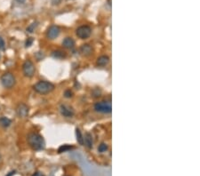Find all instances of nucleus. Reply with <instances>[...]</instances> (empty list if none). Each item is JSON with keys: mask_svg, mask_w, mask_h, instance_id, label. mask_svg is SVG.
Listing matches in <instances>:
<instances>
[{"mask_svg": "<svg viewBox=\"0 0 200 176\" xmlns=\"http://www.w3.org/2000/svg\"><path fill=\"white\" fill-rule=\"evenodd\" d=\"M27 141L29 145L34 150H41L45 149V140L42 135L37 133H30L27 136Z\"/></svg>", "mask_w": 200, "mask_h": 176, "instance_id": "nucleus-1", "label": "nucleus"}, {"mask_svg": "<svg viewBox=\"0 0 200 176\" xmlns=\"http://www.w3.org/2000/svg\"><path fill=\"white\" fill-rule=\"evenodd\" d=\"M55 86L53 84L47 81H39L36 84H35V85L33 86V89L35 90L37 94H47L51 92H53L54 90Z\"/></svg>", "mask_w": 200, "mask_h": 176, "instance_id": "nucleus-2", "label": "nucleus"}, {"mask_svg": "<svg viewBox=\"0 0 200 176\" xmlns=\"http://www.w3.org/2000/svg\"><path fill=\"white\" fill-rule=\"evenodd\" d=\"M1 84L5 88H12V86L15 85V78L12 75V73H5L4 75H2L1 78Z\"/></svg>", "mask_w": 200, "mask_h": 176, "instance_id": "nucleus-3", "label": "nucleus"}, {"mask_svg": "<svg viewBox=\"0 0 200 176\" xmlns=\"http://www.w3.org/2000/svg\"><path fill=\"white\" fill-rule=\"evenodd\" d=\"M22 71H23V74L25 77L32 78L35 75L36 72V68L34 63L31 60H27L23 63V65H22Z\"/></svg>", "mask_w": 200, "mask_h": 176, "instance_id": "nucleus-4", "label": "nucleus"}, {"mask_svg": "<svg viewBox=\"0 0 200 176\" xmlns=\"http://www.w3.org/2000/svg\"><path fill=\"white\" fill-rule=\"evenodd\" d=\"M94 109L100 113H110L112 110L111 104L109 102H100L94 104Z\"/></svg>", "mask_w": 200, "mask_h": 176, "instance_id": "nucleus-5", "label": "nucleus"}, {"mask_svg": "<svg viewBox=\"0 0 200 176\" xmlns=\"http://www.w3.org/2000/svg\"><path fill=\"white\" fill-rule=\"evenodd\" d=\"M91 33H92V29L86 25H83V26L78 27L76 30V35L81 39L88 38L91 36Z\"/></svg>", "mask_w": 200, "mask_h": 176, "instance_id": "nucleus-6", "label": "nucleus"}, {"mask_svg": "<svg viewBox=\"0 0 200 176\" xmlns=\"http://www.w3.org/2000/svg\"><path fill=\"white\" fill-rule=\"evenodd\" d=\"M60 33V29L59 27L56 25H52L47 29V36L49 39H54L59 36Z\"/></svg>", "mask_w": 200, "mask_h": 176, "instance_id": "nucleus-7", "label": "nucleus"}, {"mask_svg": "<svg viewBox=\"0 0 200 176\" xmlns=\"http://www.w3.org/2000/svg\"><path fill=\"white\" fill-rule=\"evenodd\" d=\"M16 113L19 117H27L29 115V107L24 103H20L16 108Z\"/></svg>", "mask_w": 200, "mask_h": 176, "instance_id": "nucleus-8", "label": "nucleus"}, {"mask_svg": "<svg viewBox=\"0 0 200 176\" xmlns=\"http://www.w3.org/2000/svg\"><path fill=\"white\" fill-rule=\"evenodd\" d=\"M60 114L65 117H72L74 116V110L73 109L68 105H60Z\"/></svg>", "mask_w": 200, "mask_h": 176, "instance_id": "nucleus-9", "label": "nucleus"}, {"mask_svg": "<svg viewBox=\"0 0 200 176\" xmlns=\"http://www.w3.org/2000/svg\"><path fill=\"white\" fill-rule=\"evenodd\" d=\"M81 54L84 55V56H89L90 54H92L93 53V48L90 45L88 44H84V45H82L80 49H79Z\"/></svg>", "mask_w": 200, "mask_h": 176, "instance_id": "nucleus-10", "label": "nucleus"}, {"mask_svg": "<svg viewBox=\"0 0 200 176\" xmlns=\"http://www.w3.org/2000/svg\"><path fill=\"white\" fill-rule=\"evenodd\" d=\"M93 136L91 133H86L84 134V144L88 148V149H92L93 148Z\"/></svg>", "mask_w": 200, "mask_h": 176, "instance_id": "nucleus-11", "label": "nucleus"}, {"mask_svg": "<svg viewBox=\"0 0 200 176\" xmlns=\"http://www.w3.org/2000/svg\"><path fill=\"white\" fill-rule=\"evenodd\" d=\"M62 46L67 49H72L75 47V41L72 37H66L62 41Z\"/></svg>", "mask_w": 200, "mask_h": 176, "instance_id": "nucleus-12", "label": "nucleus"}, {"mask_svg": "<svg viewBox=\"0 0 200 176\" xmlns=\"http://www.w3.org/2000/svg\"><path fill=\"white\" fill-rule=\"evenodd\" d=\"M109 56H107V55H102V56H101V57H99V58L97 59V62H96V64H97V66L104 67V66H106L107 64L109 63Z\"/></svg>", "mask_w": 200, "mask_h": 176, "instance_id": "nucleus-13", "label": "nucleus"}, {"mask_svg": "<svg viewBox=\"0 0 200 176\" xmlns=\"http://www.w3.org/2000/svg\"><path fill=\"white\" fill-rule=\"evenodd\" d=\"M12 124V120L6 117H0V126L2 127H9Z\"/></svg>", "mask_w": 200, "mask_h": 176, "instance_id": "nucleus-14", "label": "nucleus"}, {"mask_svg": "<svg viewBox=\"0 0 200 176\" xmlns=\"http://www.w3.org/2000/svg\"><path fill=\"white\" fill-rule=\"evenodd\" d=\"M76 135H77V141L80 144V145H84V137H83L82 133L80 132L79 129H76Z\"/></svg>", "mask_w": 200, "mask_h": 176, "instance_id": "nucleus-15", "label": "nucleus"}, {"mask_svg": "<svg viewBox=\"0 0 200 176\" xmlns=\"http://www.w3.org/2000/svg\"><path fill=\"white\" fill-rule=\"evenodd\" d=\"M52 55H53V57L56 59H62L66 56L64 52H61V51H54Z\"/></svg>", "mask_w": 200, "mask_h": 176, "instance_id": "nucleus-16", "label": "nucleus"}, {"mask_svg": "<svg viewBox=\"0 0 200 176\" xmlns=\"http://www.w3.org/2000/svg\"><path fill=\"white\" fill-rule=\"evenodd\" d=\"M72 149H73L72 146H70V145H62V146H60L59 149H58V153L66 152V151L71 150Z\"/></svg>", "mask_w": 200, "mask_h": 176, "instance_id": "nucleus-17", "label": "nucleus"}, {"mask_svg": "<svg viewBox=\"0 0 200 176\" xmlns=\"http://www.w3.org/2000/svg\"><path fill=\"white\" fill-rule=\"evenodd\" d=\"M37 25H38L37 22H33V23L30 24V25L27 28V32H29V33H33L36 30Z\"/></svg>", "mask_w": 200, "mask_h": 176, "instance_id": "nucleus-18", "label": "nucleus"}, {"mask_svg": "<svg viewBox=\"0 0 200 176\" xmlns=\"http://www.w3.org/2000/svg\"><path fill=\"white\" fill-rule=\"evenodd\" d=\"M107 150H108V145H107L106 143H102L99 146V148H98L99 152H105Z\"/></svg>", "mask_w": 200, "mask_h": 176, "instance_id": "nucleus-19", "label": "nucleus"}, {"mask_svg": "<svg viewBox=\"0 0 200 176\" xmlns=\"http://www.w3.org/2000/svg\"><path fill=\"white\" fill-rule=\"evenodd\" d=\"M32 43H33V38L29 37V38H28V40L26 41L25 46H26V47H29L31 45H32Z\"/></svg>", "mask_w": 200, "mask_h": 176, "instance_id": "nucleus-20", "label": "nucleus"}, {"mask_svg": "<svg viewBox=\"0 0 200 176\" xmlns=\"http://www.w3.org/2000/svg\"><path fill=\"white\" fill-rule=\"evenodd\" d=\"M0 50H2V51L5 50V41L1 36H0Z\"/></svg>", "mask_w": 200, "mask_h": 176, "instance_id": "nucleus-21", "label": "nucleus"}, {"mask_svg": "<svg viewBox=\"0 0 200 176\" xmlns=\"http://www.w3.org/2000/svg\"><path fill=\"white\" fill-rule=\"evenodd\" d=\"M64 96H65L66 98H71V97H72V92H71V90H67V91H65Z\"/></svg>", "mask_w": 200, "mask_h": 176, "instance_id": "nucleus-22", "label": "nucleus"}, {"mask_svg": "<svg viewBox=\"0 0 200 176\" xmlns=\"http://www.w3.org/2000/svg\"><path fill=\"white\" fill-rule=\"evenodd\" d=\"M61 1L62 0H51L53 5H59L61 3Z\"/></svg>", "mask_w": 200, "mask_h": 176, "instance_id": "nucleus-23", "label": "nucleus"}, {"mask_svg": "<svg viewBox=\"0 0 200 176\" xmlns=\"http://www.w3.org/2000/svg\"><path fill=\"white\" fill-rule=\"evenodd\" d=\"M31 176H45L42 173H40V172H36L35 174H33Z\"/></svg>", "mask_w": 200, "mask_h": 176, "instance_id": "nucleus-24", "label": "nucleus"}, {"mask_svg": "<svg viewBox=\"0 0 200 176\" xmlns=\"http://www.w3.org/2000/svg\"><path fill=\"white\" fill-rule=\"evenodd\" d=\"M18 4H24L26 0H15Z\"/></svg>", "mask_w": 200, "mask_h": 176, "instance_id": "nucleus-25", "label": "nucleus"}, {"mask_svg": "<svg viewBox=\"0 0 200 176\" xmlns=\"http://www.w3.org/2000/svg\"><path fill=\"white\" fill-rule=\"evenodd\" d=\"M15 174V171H12V172H11V173H9L8 174H7V176H12L13 174Z\"/></svg>", "mask_w": 200, "mask_h": 176, "instance_id": "nucleus-26", "label": "nucleus"}, {"mask_svg": "<svg viewBox=\"0 0 200 176\" xmlns=\"http://www.w3.org/2000/svg\"><path fill=\"white\" fill-rule=\"evenodd\" d=\"M0 59H1V53H0Z\"/></svg>", "mask_w": 200, "mask_h": 176, "instance_id": "nucleus-27", "label": "nucleus"}]
</instances>
